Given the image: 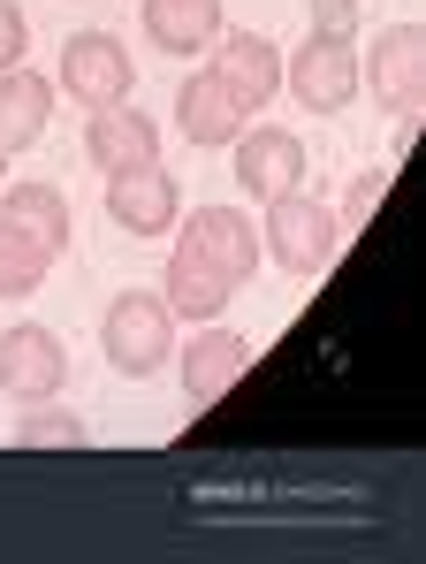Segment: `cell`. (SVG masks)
Listing matches in <instances>:
<instances>
[{
    "label": "cell",
    "mask_w": 426,
    "mask_h": 564,
    "mask_svg": "<svg viewBox=\"0 0 426 564\" xmlns=\"http://www.w3.org/2000/svg\"><path fill=\"white\" fill-rule=\"evenodd\" d=\"M23 46H31V23H23V8H15V0H0V69H15V62H23Z\"/></svg>",
    "instance_id": "cell-21"
},
{
    "label": "cell",
    "mask_w": 426,
    "mask_h": 564,
    "mask_svg": "<svg viewBox=\"0 0 426 564\" xmlns=\"http://www.w3.org/2000/svg\"><path fill=\"white\" fill-rule=\"evenodd\" d=\"M229 145H237V191H244V198H259V206L305 184V145H297L290 130L259 122V130H237Z\"/></svg>",
    "instance_id": "cell-11"
},
{
    "label": "cell",
    "mask_w": 426,
    "mask_h": 564,
    "mask_svg": "<svg viewBox=\"0 0 426 564\" xmlns=\"http://www.w3.org/2000/svg\"><path fill=\"white\" fill-rule=\"evenodd\" d=\"M0 389H8L15 404L62 397V389H69V344H62L46 321H15V328H0Z\"/></svg>",
    "instance_id": "cell-4"
},
{
    "label": "cell",
    "mask_w": 426,
    "mask_h": 564,
    "mask_svg": "<svg viewBox=\"0 0 426 564\" xmlns=\"http://www.w3.org/2000/svg\"><path fill=\"white\" fill-rule=\"evenodd\" d=\"M0 221H15L46 260H62V252H69V198H62V184H39V176L0 184Z\"/></svg>",
    "instance_id": "cell-16"
},
{
    "label": "cell",
    "mask_w": 426,
    "mask_h": 564,
    "mask_svg": "<svg viewBox=\"0 0 426 564\" xmlns=\"http://www.w3.org/2000/svg\"><path fill=\"white\" fill-rule=\"evenodd\" d=\"M237 130H244L237 99L221 93L214 62H198V69L183 77V93H175V138H183V145H206V153H221V145H229Z\"/></svg>",
    "instance_id": "cell-13"
},
{
    "label": "cell",
    "mask_w": 426,
    "mask_h": 564,
    "mask_svg": "<svg viewBox=\"0 0 426 564\" xmlns=\"http://www.w3.org/2000/svg\"><path fill=\"white\" fill-rule=\"evenodd\" d=\"M138 85V62H130V46L114 39V31H69V46H62V85L54 93L85 99V107H114V99H130Z\"/></svg>",
    "instance_id": "cell-5"
},
{
    "label": "cell",
    "mask_w": 426,
    "mask_h": 564,
    "mask_svg": "<svg viewBox=\"0 0 426 564\" xmlns=\"http://www.w3.org/2000/svg\"><path fill=\"white\" fill-rule=\"evenodd\" d=\"M252 367V336H237V328H214V321H198L190 336H183V397L206 412V404H221L237 381Z\"/></svg>",
    "instance_id": "cell-8"
},
{
    "label": "cell",
    "mask_w": 426,
    "mask_h": 564,
    "mask_svg": "<svg viewBox=\"0 0 426 564\" xmlns=\"http://www.w3.org/2000/svg\"><path fill=\"white\" fill-rule=\"evenodd\" d=\"M0 184H8V153H0Z\"/></svg>",
    "instance_id": "cell-23"
},
{
    "label": "cell",
    "mask_w": 426,
    "mask_h": 564,
    "mask_svg": "<svg viewBox=\"0 0 426 564\" xmlns=\"http://www.w3.org/2000/svg\"><path fill=\"white\" fill-rule=\"evenodd\" d=\"M161 297H168L175 321H190V328H198V321H221V313H229L237 282L221 275V268H214V260H206L190 237H175V260H168V282H161Z\"/></svg>",
    "instance_id": "cell-14"
},
{
    "label": "cell",
    "mask_w": 426,
    "mask_h": 564,
    "mask_svg": "<svg viewBox=\"0 0 426 564\" xmlns=\"http://www.w3.org/2000/svg\"><path fill=\"white\" fill-rule=\"evenodd\" d=\"M342 245V221L336 206H320L313 191H282V198H266V229H259V252H274V268H290V275H320L328 260H336Z\"/></svg>",
    "instance_id": "cell-2"
},
{
    "label": "cell",
    "mask_w": 426,
    "mask_h": 564,
    "mask_svg": "<svg viewBox=\"0 0 426 564\" xmlns=\"http://www.w3.org/2000/svg\"><path fill=\"white\" fill-rule=\"evenodd\" d=\"M46 268H54V260H46L15 221H0V297H31V290L46 282Z\"/></svg>",
    "instance_id": "cell-19"
},
{
    "label": "cell",
    "mask_w": 426,
    "mask_h": 564,
    "mask_svg": "<svg viewBox=\"0 0 426 564\" xmlns=\"http://www.w3.org/2000/svg\"><path fill=\"white\" fill-rule=\"evenodd\" d=\"M15 443H23V451H85V420H77L62 397H39V404H23Z\"/></svg>",
    "instance_id": "cell-18"
},
{
    "label": "cell",
    "mask_w": 426,
    "mask_h": 564,
    "mask_svg": "<svg viewBox=\"0 0 426 564\" xmlns=\"http://www.w3.org/2000/svg\"><path fill=\"white\" fill-rule=\"evenodd\" d=\"M85 161L99 169V176L138 169V161H161V122H153L145 107H130V99L91 107V115H85Z\"/></svg>",
    "instance_id": "cell-10"
},
{
    "label": "cell",
    "mask_w": 426,
    "mask_h": 564,
    "mask_svg": "<svg viewBox=\"0 0 426 564\" xmlns=\"http://www.w3.org/2000/svg\"><path fill=\"white\" fill-rule=\"evenodd\" d=\"M145 39L168 54V62H198V54H214V39H221V0H145Z\"/></svg>",
    "instance_id": "cell-15"
},
{
    "label": "cell",
    "mask_w": 426,
    "mask_h": 564,
    "mask_svg": "<svg viewBox=\"0 0 426 564\" xmlns=\"http://www.w3.org/2000/svg\"><path fill=\"white\" fill-rule=\"evenodd\" d=\"M46 122H54V77H39V69H0V153H23V145H39L46 138Z\"/></svg>",
    "instance_id": "cell-17"
},
{
    "label": "cell",
    "mask_w": 426,
    "mask_h": 564,
    "mask_svg": "<svg viewBox=\"0 0 426 564\" xmlns=\"http://www.w3.org/2000/svg\"><path fill=\"white\" fill-rule=\"evenodd\" d=\"M389 176H396V169H365V176H350V184H342V198H336V206H342L336 221H365V214L389 198Z\"/></svg>",
    "instance_id": "cell-20"
},
{
    "label": "cell",
    "mask_w": 426,
    "mask_h": 564,
    "mask_svg": "<svg viewBox=\"0 0 426 564\" xmlns=\"http://www.w3.org/2000/svg\"><path fill=\"white\" fill-rule=\"evenodd\" d=\"M175 214H183V191H175L168 161H138V169H114L107 176V221L130 229V237H168Z\"/></svg>",
    "instance_id": "cell-7"
},
{
    "label": "cell",
    "mask_w": 426,
    "mask_h": 564,
    "mask_svg": "<svg viewBox=\"0 0 426 564\" xmlns=\"http://www.w3.org/2000/svg\"><path fill=\"white\" fill-rule=\"evenodd\" d=\"M175 237H190V245H198V252H206L221 275L237 282V290L259 275V229L244 221V214H237V206H190Z\"/></svg>",
    "instance_id": "cell-12"
},
{
    "label": "cell",
    "mask_w": 426,
    "mask_h": 564,
    "mask_svg": "<svg viewBox=\"0 0 426 564\" xmlns=\"http://www.w3.org/2000/svg\"><path fill=\"white\" fill-rule=\"evenodd\" d=\"M313 15H320L328 31H350V15H358V0H313Z\"/></svg>",
    "instance_id": "cell-22"
},
{
    "label": "cell",
    "mask_w": 426,
    "mask_h": 564,
    "mask_svg": "<svg viewBox=\"0 0 426 564\" xmlns=\"http://www.w3.org/2000/svg\"><path fill=\"white\" fill-rule=\"evenodd\" d=\"M214 77H221V93L237 99V115L252 122L259 107L282 93V46L259 39V31H221L214 39Z\"/></svg>",
    "instance_id": "cell-9"
},
{
    "label": "cell",
    "mask_w": 426,
    "mask_h": 564,
    "mask_svg": "<svg viewBox=\"0 0 426 564\" xmlns=\"http://www.w3.org/2000/svg\"><path fill=\"white\" fill-rule=\"evenodd\" d=\"M282 93H297L305 115H342L358 99V46H350V31L313 23L297 39V54H282Z\"/></svg>",
    "instance_id": "cell-3"
},
{
    "label": "cell",
    "mask_w": 426,
    "mask_h": 564,
    "mask_svg": "<svg viewBox=\"0 0 426 564\" xmlns=\"http://www.w3.org/2000/svg\"><path fill=\"white\" fill-rule=\"evenodd\" d=\"M99 351H107V367L130 381L161 375L175 359V313L161 290H114L107 297V313H99Z\"/></svg>",
    "instance_id": "cell-1"
},
{
    "label": "cell",
    "mask_w": 426,
    "mask_h": 564,
    "mask_svg": "<svg viewBox=\"0 0 426 564\" xmlns=\"http://www.w3.org/2000/svg\"><path fill=\"white\" fill-rule=\"evenodd\" d=\"M365 93L389 115H426V31L419 23H389L365 46Z\"/></svg>",
    "instance_id": "cell-6"
}]
</instances>
